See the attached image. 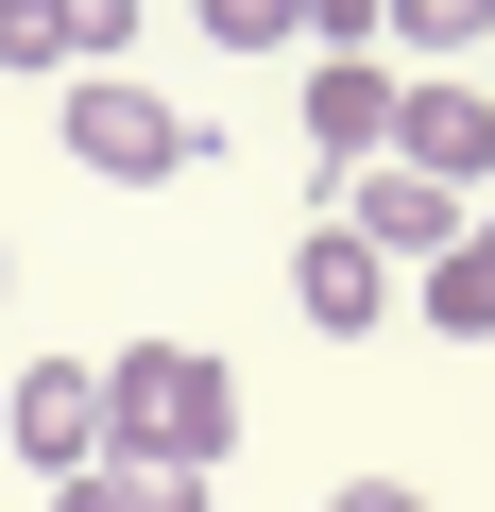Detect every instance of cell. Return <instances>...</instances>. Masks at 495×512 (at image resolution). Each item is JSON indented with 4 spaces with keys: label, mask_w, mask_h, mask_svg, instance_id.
Masks as SVG:
<instances>
[{
    "label": "cell",
    "mask_w": 495,
    "mask_h": 512,
    "mask_svg": "<svg viewBox=\"0 0 495 512\" xmlns=\"http://www.w3.org/2000/svg\"><path fill=\"white\" fill-rule=\"evenodd\" d=\"M103 376V461L86 478H205L222 444H239V376L205 359V342H120V359H86Z\"/></svg>",
    "instance_id": "obj_1"
},
{
    "label": "cell",
    "mask_w": 495,
    "mask_h": 512,
    "mask_svg": "<svg viewBox=\"0 0 495 512\" xmlns=\"http://www.w3.org/2000/svg\"><path fill=\"white\" fill-rule=\"evenodd\" d=\"M52 120H69V154H86V171H120V188H154V171H188V154H205V137H188L154 86H120V69H86Z\"/></svg>",
    "instance_id": "obj_2"
},
{
    "label": "cell",
    "mask_w": 495,
    "mask_h": 512,
    "mask_svg": "<svg viewBox=\"0 0 495 512\" xmlns=\"http://www.w3.org/2000/svg\"><path fill=\"white\" fill-rule=\"evenodd\" d=\"M0 444H18V461H52V478H86V461H103V376H86V359L0 376Z\"/></svg>",
    "instance_id": "obj_3"
},
{
    "label": "cell",
    "mask_w": 495,
    "mask_h": 512,
    "mask_svg": "<svg viewBox=\"0 0 495 512\" xmlns=\"http://www.w3.org/2000/svg\"><path fill=\"white\" fill-rule=\"evenodd\" d=\"M376 154H393V171H427V188L461 205V188L495 171V103H478V86H393V137H376Z\"/></svg>",
    "instance_id": "obj_4"
},
{
    "label": "cell",
    "mask_w": 495,
    "mask_h": 512,
    "mask_svg": "<svg viewBox=\"0 0 495 512\" xmlns=\"http://www.w3.org/2000/svg\"><path fill=\"white\" fill-rule=\"evenodd\" d=\"M461 222H478V205H444V188H427V171H393V154H376V188L342 205V239L376 256V274H393V256H410V274H427V256H444Z\"/></svg>",
    "instance_id": "obj_5"
},
{
    "label": "cell",
    "mask_w": 495,
    "mask_h": 512,
    "mask_svg": "<svg viewBox=\"0 0 495 512\" xmlns=\"http://www.w3.org/2000/svg\"><path fill=\"white\" fill-rule=\"evenodd\" d=\"M393 137V86H376V52H308V154L325 171H359Z\"/></svg>",
    "instance_id": "obj_6"
},
{
    "label": "cell",
    "mask_w": 495,
    "mask_h": 512,
    "mask_svg": "<svg viewBox=\"0 0 495 512\" xmlns=\"http://www.w3.org/2000/svg\"><path fill=\"white\" fill-rule=\"evenodd\" d=\"M291 308H308V325H325V342H359V325H376V308H393V274H376V256H359V239H342V222H308V256H291Z\"/></svg>",
    "instance_id": "obj_7"
},
{
    "label": "cell",
    "mask_w": 495,
    "mask_h": 512,
    "mask_svg": "<svg viewBox=\"0 0 495 512\" xmlns=\"http://www.w3.org/2000/svg\"><path fill=\"white\" fill-rule=\"evenodd\" d=\"M427 325H444V342H495V222H461V239L427 256Z\"/></svg>",
    "instance_id": "obj_8"
},
{
    "label": "cell",
    "mask_w": 495,
    "mask_h": 512,
    "mask_svg": "<svg viewBox=\"0 0 495 512\" xmlns=\"http://www.w3.org/2000/svg\"><path fill=\"white\" fill-rule=\"evenodd\" d=\"M52 52H69V69H120V52H137V0H52Z\"/></svg>",
    "instance_id": "obj_9"
},
{
    "label": "cell",
    "mask_w": 495,
    "mask_h": 512,
    "mask_svg": "<svg viewBox=\"0 0 495 512\" xmlns=\"http://www.w3.org/2000/svg\"><path fill=\"white\" fill-rule=\"evenodd\" d=\"M188 18H205L222 52H291V35H308V0H188Z\"/></svg>",
    "instance_id": "obj_10"
},
{
    "label": "cell",
    "mask_w": 495,
    "mask_h": 512,
    "mask_svg": "<svg viewBox=\"0 0 495 512\" xmlns=\"http://www.w3.org/2000/svg\"><path fill=\"white\" fill-rule=\"evenodd\" d=\"M376 18H393L410 52H461V35H495V0H376Z\"/></svg>",
    "instance_id": "obj_11"
},
{
    "label": "cell",
    "mask_w": 495,
    "mask_h": 512,
    "mask_svg": "<svg viewBox=\"0 0 495 512\" xmlns=\"http://www.w3.org/2000/svg\"><path fill=\"white\" fill-rule=\"evenodd\" d=\"M0 69H69L52 52V0H0Z\"/></svg>",
    "instance_id": "obj_12"
},
{
    "label": "cell",
    "mask_w": 495,
    "mask_h": 512,
    "mask_svg": "<svg viewBox=\"0 0 495 512\" xmlns=\"http://www.w3.org/2000/svg\"><path fill=\"white\" fill-rule=\"evenodd\" d=\"M308 52H376V0H308Z\"/></svg>",
    "instance_id": "obj_13"
},
{
    "label": "cell",
    "mask_w": 495,
    "mask_h": 512,
    "mask_svg": "<svg viewBox=\"0 0 495 512\" xmlns=\"http://www.w3.org/2000/svg\"><path fill=\"white\" fill-rule=\"evenodd\" d=\"M325 512H427V495H410V478H342Z\"/></svg>",
    "instance_id": "obj_14"
},
{
    "label": "cell",
    "mask_w": 495,
    "mask_h": 512,
    "mask_svg": "<svg viewBox=\"0 0 495 512\" xmlns=\"http://www.w3.org/2000/svg\"><path fill=\"white\" fill-rule=\"evenodd\" d=\"M52 512H137V495L120 478H52Z\"/></svg>",
    "instance_id": "obj_15"
},
{
    "label": "cell",
    "mask_w": 495,
    "mask_h": 512,
    "mask_svg": "<svg viewBox=\"0 0 495 512\" xmlns=\"http://www.w3.org/2000/svg\"><path fill=\"white\" fill-rule=\"evenodd\" d=\"M0 291H18V256H0Z\"/></svg>",
    "instance_id": "obj_16"
}]
</instances>
